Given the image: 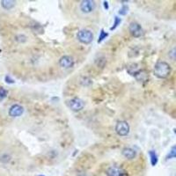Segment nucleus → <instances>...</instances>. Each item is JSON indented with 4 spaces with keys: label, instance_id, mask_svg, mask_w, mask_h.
I'll list each match as a JSON object with an SVG mask.
<instances>
[{
    "label": "nucleus",
    "instance_id": "obj_14",
    "mask_svg": "<svg viewBox=\"0 0 176 176\" xmlns=\"http://www.w3.org/2000/svg\"><path fill=\"white\" fill-rule=\"evenodd\" d=\"M175 158L176 159V145H174L173 147L171 148V151L169 152V153L167 156V159H170Z\"/></svg>",
    "mask_w": 176,
    "mask_h": 176
},
{
    "label": "nucleus",
    "instance_id": "obj_1",
    "mask_svg": "<svg viewBox=\"0 0 176 176\" xmlns=\"http://www.w3.org/2000/svg\"><path fill=\"white\" fill-rule=\"evenodd\" d=\"M171 66L167 62H158L155 64L154 74L159 78H167L171 73Z\"/></svg>",
    "mask_w": 176,
    "mask_h": 176
},
{
    "label": "nucleus",
    "instance_id": "obj_4",
    "mask_svg": "<svg viewBox=\"0 0 176 176\" xmlns=\"http://www.w3.org/2000/svg\"><path fill=\"white\" fill-rule=\"evenodd\" d=\"M95 8V3L92 0H83L80 2V10L84 13H91Z\"/></svg>",
    "mask_w": 176,
    "mask_h": 176
},
{
    "label": "nucleus",
    "instance_id": "obj_6",
    "mask_svg": "<svg viewBox=\"0 0 176 176\" xmlns=\"http://www.w3.org/2000/svg\"><path fill=\"white\" fill-rule=\"evenodd\" d=\"M59 65L63 69H70L74 65V60L70 56H63L59 60Z\"/></svg>",
    "mask_w": 176,
    "mask_h": 176
},
{
    "label": "nucleus",
    "instance_id": "obj_11",
    "mask_svg": "<svg viewBox=\"0 0 176 176\" xmlns=\"http://www.w3.org/2000/svg\"><path fill=\"white\" fill-rule=\"evenodd\" d=\"M135 77L139 81V82H144V81H147L148 74L145 70H140L137 71L135 73Z\"/></svg>",
    "mask_w": 176,
    "mask_h": 176
},
{
    "label": "nucleus",
    "instance_id": "obj_24",
    "mask_svg": "<svg viewBox=\"0 0 176 176\" xmlns=\"http://www.w3.org/2000/svg\"><path fill=\"white\" fill-rule=\"evenodd\" d=\"M39 176H44V175H39Z\"/></svg>",
    "mask_w": 176,
    "mask_h": 176
},
{
    "label": "nucleus",
    "instance_id": "obj_2",
    "mask_svg": "<svg viewBox=\"0 0 176 176\" xmlns=\"http://www.w3.org/2000/svg\"><path fill=\"white\" fill-rule=\"evenodd\" d=\"M77 38L80 42L84 44H89L93 40V35L88 29H82L77 32Z\"/></svg>",
    "mask_w": 176,
    "mask_h": 176
},
{
    "label": "nucleus",
    "instance_id": "obj_21",
    "mask_svg": "<svg viewBox=\"0 0 176 176\" xmlns=\"http://www.w3.org/2000/svg\"><path fill=\"white\" fill-rule=\"evenodd\" d=\"M7 95V91L4 88H0V99L5 98Z\"/></svg>",
    "mask_w": 176,
    "mask_h": 176
},
{
    "label": "nucleus",
    "instance_id": "obj_8",
    "mask_svg": "<svg viewBox=\"0 0 176 176\" xmlns=\"http://www.w3.org/2000/svg\"><path fill=\"white\" fill-rule=\"evenodd\" d=\"M23 112H24L23 107H21L19 104H14L9 109V115L12 117H19L23 114Z\"/></svg>",
    "mask_w": 176,
    "mask_h": 176
},
{
    "label": "nucleus",
    "instance_id": "obj_22",
    "mask_svg": "<svg viewBox=\"0 0 176 176\" xmlns=\"http://www.w3.org/2000/svg\"><path fill=\"white\" fill-rule=\"evenodd\" d=\"M5 80H6V82L8 83V84H13L14 83V80L13 79V78H11L10 76H6V78H5Z\"/></svg>",
    "mask_w": 176,
    "mask_h": 176
},
{
    "label": "nucleus",
    "instance_id": "obj_19",
    "mask_svg": "<svg viewBox=\"0 0 176 176\" xmlns=\"http://www.w3.org/2000/svg\"><path fill=\"white\" fill-rule=\"evenodd\" d=\"M15 39H16V41H17V42H25L26 41H27V37L23 35H17Z\"/></svg>",
    "mask_w": 176,
    "mask_h": 176
},
{
    "label": "nucleus",
    "instance_id": "obj_20",
    "mask_svg": "<svg viewBox=\"0 0 176 176\" xmlns=\"http://www.w3.org/2000/svg\"><path fill=\"white\" fill-rule=\"evenodd\" d=\"M128 11H129L128 6H123L120 9L119 13L121 14V15H126V14L128 13Z\"/></svg>",
    "mask_w": 176,
    "mask_h": 176
},
{
    "label": "nucleus",
    "instance_id": "obj_17",
    "mask_svg": "<svg viewBox=\"0 0 176 176\" xmlns=\"http://www.w3.org/2000/svg\"><path fill=\"white\" fill-rule=\"evenodd\" d=\"M122 22V20L120 19L119 17H117V16H115L114 17V25H113V27L111 28V30H114V29H115V28H117L118 26H119V24Z\"/></svg>",
    "mask_w": 176,
    "mask_h": 176
},
{
    "label": "nucleus",
    "instance_id": "obj_13",
    "mask_svg": "<svg viewBox=\"0 0 176 176\" xmlns=\"http://www.w3.org/2000/svg\"><path fill=\"white\" fill-rule=\"evenodd\" d=\"M149 156H150V161L152 167H155L158 163V156L156 154L155 151H150L149 152Z\"/></svg>",
    "mask_w": 176,
    "mask_h": 176
},
{
    "label": "nucleus",
    "instance_id": "obj_23",
    "mask_svg": "<svg viewBox=\"0 0 176 176\" xmlns=\"http://www.w3.org/2000/svg\"><path fill=\"white\" fill-rule=\"evenodd\" d=\"M103 3H104V7H105V9L106 10H107V9H108V3H107V1H104Z\"/></svg>",
    "mask_w": 176,
    "mask_h": 176
},
{
    "label": "nucleus",
    "instance_id": "obj_3",
    "mask_svg": "<svg viewBox=\"0 0 176 176\" xmlns=\"http://www.w3.org/2000/svg\"><path fill=\"white\" fill-rule=\"evenodd\" d=\"M115 131L121 137L127 136L129 133V125L126 121H119L115 125Z\"/></svg>",
    "mask_w": 176,
    "mask_h": 176
},
{
    "label": "nucleus",
    "instance_id": "obj_10",
    "mask_svg": "<svg viewBox=\"0 0 176 176\" xmlns=\"http://www.w3.org/2000/svg\"><path fill=\"white\" fill-rule=\"evenodd\" d=\"M122 155L128 159H133L137 155V152L132 148H124L122 150Z\"/></svg>",
    "mask_w": 176,
    "mask_h": 176
},
{
    "label": "nucleus",
    "instance_id": "obj_7",
    "mask_svg": "<svg viewBox=\"0 0 176 176\" xmlns=\"http://www.w3.org/2000/svg\"><path fill=\"white\" fill-rule=\"evenodd\" d=\"M129 29L130 34L133 35L134 37H140L141 35H143V29L140 25L137 22H131L129 24Z\"/></svg>",
    "mask_w": 176,
    "mask_h": 176
},
{
    "label": "nucleus",
    "instance_id": "obj_16",
    "mask_svg": "<svg viewBox=\"0 0 176 176\" xmlns=\"http://www.w3.org/2000/svg\"><path fill=\"white\" fill-rule=\"evenodd\" d=\"M168 56L170 59H172L174 61H176V47L175 48H173L169 51Z\"/></svg>",
    "mask_w": 176,
    "mask_h": 176
},
{
    "label": "nucleus",
    "instance_id": "obj_5",
    "mask_svg": "<svg viewBox=\"0 0 176 176\" xmlns=\"http://www.w3.org/2000/svg\"><path fill=\"white\" fill-rule=\"evenodd\" d=\"M69 107L72 111H80L84 108V102L79 98H73L69 101Z\"/></svg>",
    "mask_w": 176,
    "mask_h": 176
},
{
    "label": "nucleus",
    "instance_id": "obj_18",
    "mask_svg": "<svg viewBox=\"0 0 176 176\" xmlns=\"http://www.w3.org/2000/svg\"><path fill=\"white\" fill-rule=\"evenodd\" d=\"M10 160H11V157L9 155L4 154L0 157V161L3 162V163H8Z\"/></svg>",
    "mask_w": 176,
    "mask_h": 176
},
{
    "label": "nucleus",
    "instance_id": "obj_12",
    "mask_svg": "<svg viewBox=\"0 0 176 176\" xmlns=\"http://www.w3.org/2000/svg\"><path fill=\"white\" fill-rule=\"evenodd\" d=\"M15 4H16V2L13 1V0H3V1H1V6L6 10H11L12 8H13L15 6Z\"/></svg>",
    "mask_w": 176,
    "mask_h": 176
},
{
    "label": "nucleus",
    "instance_id": "obj_15",
    "mask_svg": "<svg viewBox=\"0 0 176 176\" xmlns=\"http://www.w3.org/2000/svg\"><path fill=\"white\" fill-rule=\"evenodd\" d=\"M107 36H108V34H107V32H105L103 29H101V31H100V34H99V36L98 43H100V42H102L104 39H106Z\"/></svg>",
    "mask_w": 176,
    "mask_h": 176
},
{
    "label": "nucleus",
    "instance_id": "obj_9",
    "mask_svg": "<svg viewBox=\"0 0 176 176\" xmlns=\"http://www.w3.org/2000/svg\"><path fill=\"white\" fill-rule=\"evenodd\" d=\"M107 176H125L126 172L122 169L116 167H111L107 170L106 172Z\"/></svg>",
    "mask_w": 176,
    "mask_h": 176
}]
</instances>
